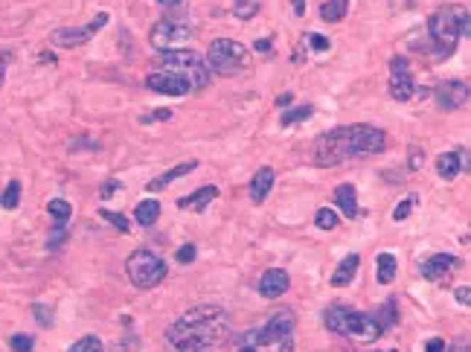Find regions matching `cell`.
<instances>
[{
	"instance_id": "cell-1",
	"label": "cell",
	"mask_w": 471,
	"mask_h": 352,
	"mask_svg": "<svg viewBox=\"0 0 471 352\" xmlns=\"http://www.w3.org/2000/svg\"><path fill=\"white\" fill-rule=\"evenodd\" d=\"M230 332V314L222 306H195L166 329L172 352H212Z\"/></svg>"
},
{
	"instance_id": "cell-2",
	"label": "cell",
	"mask_w": 471,
	"mask_h": 352,
	"mask_svg": "<svg viewBox=\"0 0 471 352\" xmlns=\"http://www.w3.org/2000/svg\"><path fill=\"white\" fill-rule=\"evenodd\" d=\"M387 146V134L375 125H340L332 132H323L311 143V164L314 166H337L350 157L379 154Z\"/></svg>"
},
{
	"instance_id": "cell-3",
	"label": "cell",
	"mask_w": 471,
	"mask_h": 352,
	"mask_svg": "<svg viewBox=\"0 0 471 352\" xmlns=\"http://www.w3.org/2000/svg\"><path fill=\"white\" fill-rule=\"evenodd\" d=\"M294 309L279 306L268 314V324L239 338L236 352H294Z\"/></svg>"
},
{
	"instance_id": "cell-4",
	"label": "cell",
	"mask_w": 471,
	"mask_h": 352,
	"mask_svg": "<svg viewBox=\"0 0 471 352\" xmlns=\"http://www.w3.org/2000/svg\"><path fill=\"white\" fill-rule=\"evenodd\" d=\"M428 32H431V41H433V55L439 61L448 58L457 50L460 38H468V9L460 4L439 6L428 18Z\"/></svg>"
},
{
	"instance_id": "cell-5",
	"label": "cell",
	"mask_w": 471,
	"mask_h": 352,
	"mask_svg": "<svg viewBox=\"0 0 471 352\" xmlns=\"http://www.w3.org/2000/svg\"><path fill=\"white\" fill-rule=\"evenodd\" d=\"M323 324H326L329 332L343 335V338H355L361 343L379 341L381 332H384V326L375 317H369L364 311H355V309H347V306H329L326 314H323Z\"/></svg>"
},
{
	"instance_id": "cell-6",
	"label": "cell",
	"mask_w": 471,
	"mask_h": 352,
	"mask_svg": "<svg viewBox=\"0 0 471 352\" xmlns=\"http://www.w3.org/2000/svg\"><path fill=\"white\" fill-rule=\"evenodd\" d=\"M151 70H169L178 73L180 79H186L193 85V90H204L210 85V68L207 58L195 50H161V55L154 58Z\"/></svg>"
},
{
	"instance_id": "cell-7",
	"label": "cell",
	"mask_w": 471,
	"mask_h": 352,
	"mask_svg": "<svg viewBox=\"0 0 471 352\" xmlns=\"http://www.w3.org/2000/svg\"><path fill=\"white\" fill-rule=\"evenodd\" d=\"M250 64V53L244 44L233 41V38H215L210 47H207V68L215 73V76H236L242 73Z\"/></svg>"
},
{
	"instance_id": "cell-8",
	"label": "cell",
	"mask_w": 471,
	"mask_h": 352,
	"mask_svg": "<svg viewBox=\"0 0 471 352\" xmlns=\"http://www.w3.org/2000/svg\"><path fill=\"white\" fill-rule=\"evenodd\" d=\"M125 274L134 288H154L166 279V262L151 250H134L125 260Z\"/></svg>"
},
{
	"instance_id": "cell-9",
	"label": "cell",
	"mask_w": 471,
	"mask_h": 352,
	"mask_svg": "<svg viewBox=\"0 0 471 352\" xmlns=\"http://www.w3.org/2000/svg\"><path fill=\"white\" fill-rule=\"evenodd\" d=\"M190 38H193V26L186 23L183 18H178V15L161 18L148 32V41L157 50H180V44H186Z\"/></svg>"
},
{
	"instance_id": "cell-10",
	"label": "cell",
	"mask_w": 471,
	"mask_h": 352,
	"mask_svg": "<svg viewBox=\"0 0 471 352\" xmlns=\"http://www.w3.org/2000/svg\"><path fill=\"white\" fill-rule=\"evenodd\" d=\"M105 23H108V12H99L97 18H93L90 23H85V26H61V29H53L50 32V44L61 47V50H73V47H79L87 38L97 36Z\"/></svg>"
},
{
	"instance_id": "cell-11",
	"label": "cell",
	"mask_w": 471,
	"mask_h": 352,
	"mask_svg": "<svg viewBox=\"0 0 471 352\" xmlns=\"http://www.w3.org/2000/svg\"><path fill=\"white\" fill-rule=\"evenodd\" d=\"M416 93V82L411 73V61L404 55H393L390 58V96L399 102H407Z\"/></svg>"
},
{
	"instance_id": "cell-12",
	"label": "cell",
	"mask_w": 471,
	"mask_h": 352,
	"mask_svg": "<svg viewBox=\"0 0 471 352\" xmlns=\"http://www.w3.org/2000/svg\"><path fill=\"white\" fill-rule=\"evenodd\" d=\"M433 100L439 111H460L468 102V82H460V79L439 82L433 90Z\"/></svg>"
},
{
	"instance_id": "cell-13",
	"label": "cell",
	"mask_w": 471,
	"mask_h": 352,
	"mask_svg": "<svg viewBox=\"0 0 471 352\" xmlns=\"http://www.w3.org/2000/svg\"><path fill=\"white\" fill-rule=\"evenodd\" d=\"M146 85H148V90H154V93H166V96H186V93H195L190 82L180 79L178 73H169V70H151V73L146 76Z\"/></svg>"
},
{
	"instance_id": "cell-14",
	"label": "cell",
	"mask_w": 471,
	"mask_h": 352,
	"mask_svg": "<svg viewBox=\"0 0 471 352\" xmlns=\"http://www.w3.org/2000/svg\"><path fill=\"white\" fill-rule=\"evenodd\" d=\"M454 268H460L457 256H451V253H433V256H428V260H422L419 274L428 282H448V277L454 274Z\"/></svg>"
},
{
	"instance_id": "cell-15",
	"label": "cell",
	"mask_w": 471,
	"mask_h": 352,
	"mask_svg": "<svg viewBox=\"0 0 471 352\" xmlns=\"http://www.w3.org/2000/svg\"><path fill=\"white\" fill-rule=\"evenodd\" d=\"M288 285H291L288 271L268 268V271L262 274V279H259V294H262L265 300H276V297H282V294L288 292Z\"/></svg>"
},
{
	"instance_id": "cell-16",
	"label": "cell",
	"mask_w": 471,
	"mask_h": 352,
	"mask_svg": "<svg viewBox=\"0 0 471 352\" xmlns=\"http://www.w3.org/2000/svg\"><path fill=\"white\" fill-rule=\"evenodd\" d=\"M274 178H276V172H274L271 166H262V169L254 175V181H250V201L262 204V201L268 198L271 186H274Z\"/></svg>"
},
{
	"instance_id": "cell-17",
	"label": "cell",
	"mask_w": 471,
	"mask_h": 352,
	"mask_svg": "<svg viewBox=\"0 0 471 352\" xmlns=\"http://www.w3.org/2000/svg\"><path fill=\"white\" fill-rule=\"evenodd\" d=\"M335 204H337V210L347 215V218H355L361 210H358V192H355V186L352 183H340L337 189H335Z\"/></svg>"
},
{
	"instance_id": "cell-18",
	"label": "cell",
	"mask_w": 471,
	"mask_h": 352,
	"mask_svg": "<svg viewBox=\"0 0 471 352\" xmlns=\"http://www.w3.org/2000/svg\"><path fill=\"white\" fill-rule=\"evenodd\" d=\"M218 198V189L215 186H201V189H195L193 196H186V198H180L178 201V210H207V204L210 201H215Z\"/></svg>"
},
{
	"instance_id": "cell-19",
	"label": "cell",
	"mask_w": 471,
	"mask_h": 352,
	"mask_svg": "<svg viewBox=\"0 0 471 352\" xmlns=\"http://www.w3.org/2000/svg\"><path fill=\"white\" fill-rule=\"evenodd\" d=\"M358 265H361V256H358V253H350L347 260L337 265V271L332 274V285H335V288L350 285V282L355 279V274H358Z\"/></svg>"
},
{
	"instance_id": "cell-20",
	"label": "cell",
	"mask_w": 471,
	"mask_h": 352,
	"mask_svg": "<svg viewBox=\"0 0 471 352\" xmlns=\"http://www.w3.org/2000/svg\"><path fill=\"white\" fill-rule=\"evenodd\" d=\"M198 164L195 160H186V164H178L175 169H169V172H163L161 178H154V181H148V192H161V189H166L172 181H178V178H183V175H190L193 169H195Z\"/></svg>"
},
{
	"instance_id": "cell-21",
	"label": "cell",
	"mask_w": 471,
	"mask_h": 352,
	"mask_svg": "<svg viewBox=\"0 0 471 352\" xmlns=\"http://www.w3.org/2000/svg\"><path fill=\"white\" fill-rule=\"evenodd\" d=\"M134 218H137L140 228H151V224H154L157 218H161V201H154V198L140 201L137 210H134Z\"/></svg>"
},
{
	"instance_id": "cell-22",
	"label": "cell",
	"mask_w": 471,
	"mask_h": 352,
	"mask_svg": "<svg viewBox=\"0 0 471 352\" xmlns=\"http://www.w3.org/2000/svg\"><path fill=\"white\" fill-rule=\"evenodd\" d=\"M350 12V0H326V4H320V18L326 23H337L343 21V15Z\"/></svg>"
},
{
	"instance_id": "cell-23",
	"label": "cell",
	"mask_w": 471,
	"mask_h": 352,
	"mask_svg": "<svg viewBox=\"0 0 471 352\" xmlns=\"http://www.w3.org/2000/svg\"><path fill=\"white\" fill-rule=\"evenodd\" d=\"M436 172L443 181H454L460 175V160H457V151H448V154H439L436 160Z\"/></svg>"
},
{
	"instance_id": "cell-24",
	"label": "cell",
	"mask_w": 471,
	"mask_h": 352,
	"mask_svg": "<svg viewBox=\"0 0 471 352\" xmlns=\"http://www.w3.org/2000/svg\"><path fill=\"white\" fill-rule=\"evenodd\" d=\"M375 265H379V282H381V285H390V282L396 279L399 262H396V256H393V253H379Z\"/></svg>"
},
{
	"instance_id": "cell-25",
	"label": "cell",
	"mask_w": 471,
	"mask_h": 352,
	"mask_svg": "<svg viewBox=\"0 0 471 352\" xmlns=\"http://www.w3.org/2000/svg\"><path fill=\"white\" fill-rule=\"evenodd\" d=\"M67 236H70L67 221H55V224H53V230L47 233V247H50V250H58L61 245L67 242Z\"/></svg>"
},
{
	"instance_id": "cell-26",
	"label": "cell",
	"mask_w": 471,
	"mask_h": 352,
	"mask_svg": "<svg viewBox=\"0 0 471 352\" xmlns=\"http://www.w3.org/2000/svg\"><path fill=\"white\" fill-rule=\"evenodd\" d=\"M311 114H314V108H311V105H300V108H291V111H282L279 125H282V128H288V125H294V122L308 119Z\"/></svg>"
},
{
	"instance_id": "cell-27",
	"label": "cell",
	"mask_w": 471,
	"mask_h": 352,
	"mask_svg": "<svg viewBox=\"0 0 471 352\" xmlns=\"http://www.w3.org/2000/svg\"><path fill=\"white\" fill-rule=\"evenodd\" d=\"M259 12V0H233V15L239 21H250Z\"/></svg>"
},
{
	"instance_id": "cell-28",
	"label": "cell",
	"mask_w": 471,
	"mask_h": 352,
	"mask_svg": "<svg viewBox=\"0 0 471 352\" xmlns=\"http://www.w3.org/2000/svg\"><path fill=\"white\" fill-rule=\"evenodd\" d=\"M47 213H50L55 221H70V215H73V207H70L65 198H53V201L47 204Z\"/></svg>"
},
{
	"instance_id": "cell-29",
	"label": "cell",
	"mask_w": 471,
	"mask_h": 352,
	"mask_svg": "<svg viewBox=\"0 0 471 352\" xmlns=\"http://www.w3.org/2000/svg\"><path fill=\"white\" fill-rule=\"evenodd\" d=\"M67 352H102V341L97 335H85V338L73 341V346H67Z\"/></svg>"
},
{
	"instance_id": "cell-30",
	"label": "cell",
	"mask_w": 471,
	"mask_h": 352,
	"mask_svg": "<svg viewBox=\"0 0 471 352\" xmlns=\"http://www.w3.org/2000/svg\"><path fill=\"white\" fill-rule=\"evenodd\" d=\"M0 204H4V210H15L21 204V181H12L6 189H4V196H0Z\"/></svg>"
},
{
	"instance_id": "cell-31",
	"label": "cell",
	"mask_w": 471,
	"mask_h": 352,
	"mask_svg": "<svg viewBox=\"0 0 471 352\" xmlns=\"http://www.w3.org/2000/svg\"><path fill=\"white\" fill-rule=\"evenodd\" d=\"M419 204V196H416V192H411V196H404L401 201H399V207L393 210V221H404L407 215H411L413 213V207Z\"/></svg>"
},
{
	"instance_id": "cell-32",
	"label": "cell",
	"mask_w": 471,
	"mask_h": 352,
	"mask_svg": "<svg viewBox=\"0 0 471 352\" xmlns=\"http://www.w3.org/2000/svg\"><path fill=\"white\" fill-rule=\"evenodd\" d=\"M314 224H318L320 230H335L337 228V213L329 210V207H320L318 213H314Z\"/></svg>"
},
{
	"instance_id": "cell-33",
	"label": "cell",
	"mask_w": 471,
	"mask_h": 352,
	"mask_svg": "<svg viewBox=\"0 0 471 352\" xmlns=\"http://www.w3.org/2000/svg\"><path fill=\"white\" fill-rule=\"evenodd\" d=\"M305 44L311 47V50H318V53H326L329 47H332V41L326 38V36H320V32H305Z\"/></svg>"
},
{
	"instance_id": "cell-34",
	"label": "cell",
	"mask_w": 471,
	"mask_h": 352,
	"mask_svg": "<svg viewBox=\"0 0 471 352\" xmlns=\"http://www.w3.org/2000/svg\"><path fill=\"white\" fill-rule=\"evenodd\" d=\"M99 215H102L105 221H111V224H114V228H117L119 233H129V230H131V224H129V218H125V215H119V213H111V210H102Z\"/></svg>"
},
{
	"instance_id": "cell-35",
	"label": "cell",
	"mask_w": 471,
	"mask_h": 352,
	"mask_svg": "<svg viewBox=\"0 0 471 352\" xmlns=\"http://www.w3.org/2000/svg\"><path fill=\"white\" fill-rule=\"evenodd\" d=\"M9 346H12L15 352H33L36 341H33V335H12V338H9Z\"/></svg>"
},
{
	"instance_id": "cell-36",
	"label": "cell",
	"mask_w": 471,
	"mask_h": 352,
	"mask_svg": "<svg viewBox=\"0 0 471 352\" xmlns=\"http://www.w3.org/2000/svg\"><path fill=\"white\" fill-rule=\"evenodd\" d=\"M33 314H36V320H38L41 326H47V329L53 326V309H50V306H41V303H36V306H33Z\"/></svg>"
},
{
	"instance_id": "cell-37",
	"label": "cell",
	"mask_w": 471,
	"mask_h": 352,
	"mask_svg": "<svg viewBox=\"0 0 471 352\" xmlns=\"http://www.w3.org/2000/svg\"><path fill=\"white\" fill-rule=\"evenodd\" d=\"M195 256H198L195 245H183V247H178V253H175V260H178L180 265H190V262H195Z\"/></svg>"
},
{
	"instance_id": "cell-38",
	"label": "cell",
	"mask_w": 471,
	"mask_h": 352,
	"mask_svg": "<svg viewBox=\"0 0 471 352\" xmlns=\"http://www.w3.org/2000/svg\"><path fill=\"white\" fill-rule=\"evenodd\" d=\"M422 164H425V154H422V149H411V160H407V169L411 172H419L422 169Z\"/></svg>"
},
{
	"instance_id": "cell-39",
	"label": "cell",
	"mask_w": 471,
	"mask_h": 352,
	"mask_svg": "<svg viewBox=\"0 0 471 352\" xmlns=\"http://www.w3.org/2000/svg\"><path fill=\"white\" fill-rule=\"evenodd\" d=\"M454 297H457V303H460V306H465V309H468V306H471V288H468V285H460L457 292H454Z\"/></svg>"
},
{
	"instance_id": "cell-40",
	"label": "cell",
	"mask_w": 471,
	"mask_h": 352,
	"mask_svg": "<svg viewBox=\"0 0 471 352\" xmlns=\"http://www.w3.org/2000/svg\"><path fill=\"white\" fill-rule=\"evenodd\" d=\"M425 352H445V341L443 338H431L425 343Z\"/></svg>"
},
{
	"instance_id": "cell-41",
	"label": "cell",
	"mask_w": 471,
	"mask_h": 352,
	"mask_svg": "<svg viewBox=\"0 0 471 352\" xmlns=\"http://www.w3.org/2000/svg\"><path fill=\"white\" fill-rule=\"evenodd\" d=\"M172 117V111L169 108H163V111H154L151 117H143V122H154V119H169Z\"/></svg>"
},
{
	"instance_id": "cell-42",
	"label": "cell",
	"mask_w": 471,
	"mask_h": 352,
	"mask_svg": "<svg viewBox=\"0 0 471 352\" xmlns=\"http://www.w3.org/2000/svg\"><path fill=\"white\" fill-rule=\"evenodd\" d=\"M457 160H460V169L468 172V149H457Z\"/></svg>"
},
{
	"instance_id": "cell-43",
	"label": "cell",
	"mask_w": 471,
	"mask_h": 352,
	"mask_svg": "<svg viewBox=\"0 0 471 352\" xmlns=\"http://www.w3.org/2000/svg\"><path fill=\"white\" fill-rule=\"evenodd\" d=\"M6 61H9V53L0 50V85H4V73H6Z\"/></svg>"
},
{
	"instance_id": "cell-44",
	"label": "cell",
	"mask_w": 471,
	"mask_h": 352,
	"mask_svg": "<svg viewBox=\"0 0 471 352\" xmlns=\"http://www.w3.org/2000/svg\"><path fill=\"white\" fill-rule=\"evenodd\" d=\"M117 189H119V183H117V181H108V183H105V186H102V198H108V196H114V192H117Z\"/></svg>"
},
{
	"instance_id": "cell-45",
	"label": "cell",
	"mask_w": 471,
	"mask_h": 352,
	"mask_svg": "<svg viewBox=\"0 0 471 352\" xmlns=\"http://www.w3.org/2000/svg\"><path fill=\"white\" fill-rule=\"evenodd\" d=\"M291 100H294L291 93H282V96H276V108H286V105H291Z\"/></svg>"
},
{
	"instance_id": "cell-46",
	"label": "cell",
	"mask_w": 471,
	"mask_h": 352,
	"mask_svg": "<svg viewBox=\"0 0 471 352\" xmlns=\"http://www.w3.org/2000/svg\"><path fill=\"white\" fill-rule=\"evenodd\" d=\"M294 6V15H305V0H291Z\"/></svg>"
},
{
	"instance_id": "cell-47",
	"label": "cell",
	"mask_w": 471,
	"mask_h": 352,
	"mask_svg": "<svg viewBox=\"0 0 471 352\" xmlns=\"http://www.w3.org/2000/svg\"><path fill=\"white\" fill-rule=\"evenodd\" d=\"M256 50H259V53H268V50H271V41H268V38H259V41H256Z\"/></svg>"
},
{
	"instance_id": "cell-48",
	"label": "cell",
	"mask_w": 471,
	"mask_h": 352,
	"mask_svg": "<svg viewBox=\"0 0 471 352\" xmlns=\"http://www.w3.org/2000/svg\"><path fill=\"white\" fill-rule=\"evenodd\" d=\"M451 352H471V346H468V341L462 338V341H460V343H457V346H454Z\"/></svg>"
},
{
	"instance_id": "cell-49",
	"label": "cell",
	"mask_w": 471,
	"mask_h": 352,
	"mask_svg": "<svg viewBox=\"0 0 471 352\" xmlns=\"http://www.w3.org/2000/svg\"><path fill=\"white\" fill-rule=\"evenodd\" d=\"M157 4H161V6H169V9H172V6H180L183 0H157Z\"/></svg>"
},
{
	"instance_id": "cell-50",
	"label": "cell",
	"mask_w": 471,
	"mask_h": 352,
	"mask_svg": "<svg viewBox=\"0 0 471 352\" xmlns=\"http://www.w3.org/2000/svg\"><path fill=\"white\" fill-rule=\"evenodd\" d=\"M41 61H44V64H55V55H53V53H41Z\"/></svg>"
},
{
	"instance_id": "cell-51",
	"label": "cell",
	"mask_w": 471,
	"mask_h": 352,
	"mask_svg": "<svg viewBox=\"0 0 471 352\" xmlns=\"http://www.w3.org/2000/svg\"><path fill=\"white\" fill-rule=\"evenodd\" d=\"M387 352H396V349H387Z\"/></svg>"
}]
</instances>
